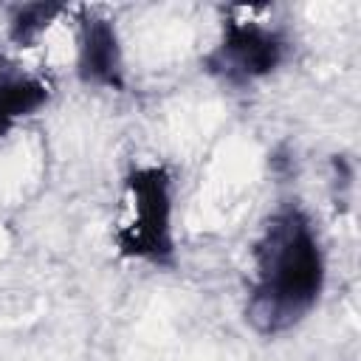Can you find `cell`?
Here are the masks:
<instances>
[{"mask_svg":"<svg viewBox=\"0 0 361 361\" xmlns=\"http://www.w3.org/2000/svg\"><path fill=\"white\" fill-rule=\"evenodd\" d=\"M82 82L121 90L124 68H121V45L116 25L99 14H82L79 25V59H76Z\"/></svg>","mask_w":361,"mask_h":361,"instance_id":"cell-4","label":"cell"},{"mask_svg":"<svg viewBox=\"0 0 361 361\" xmlns=\"http://www.w3.org/2000/svg\"><path fill=\"white\" fill-rule=\"evenodd\" d=\"M59 11H62L59 3H25V6H17L14 14H11V23H8V37L17 45H31L51 25V20Z\"/></svg>","mask_w":361,"mask_h":361,"instance_id":"cell-6","label":"cell"},{"mask_svg":"<svg viewBox=\"0 0 361 361\" xmlns=\"http://www.w3.org/2000/svg\"><path fill=\"white\" fill-rule=\"evenodd\" d=\"M322 285L324 257L307 214L296 206L274 212L254 245L248 324L262 336L290 330L316 305Z\"/></svg>","mask_w":361,"mask_h":361,"instance_id":"cell-1","label":"cell"},{"mask_svg":"<svg viewBox=\"0 0 361 361\" xmlns=\"http://www.w3.org/2000/svg\"><path fill=\"white\" fill-rule=\"evenodd\" d=\"M130 220L116 240L121 254L147 259L152 265L175 262L172 240V183L164 166H138L127 175Z\"/></svg>","mask_w":361,"mask_h":361,"instance_id":"cell-2","label":"cell"},{"mask_svg":"<svg viewBox=\"0 0 361 361\" xmlns=\"http://www.w3.org/2000/svg\"><path fill=\"white\" fill-rule=\"evenodd\" d=\"M285 59V37L276 28L259 25L254 20H226L220 45L206 54L203 68L234 85L243 87L254 79H262L279 68Z\"/></svg>","mask_w":361,"mask_h":361,"instance_id":"cell-3","label":"cell"},{"mask_svg":"<svg viewBox=\"0 0 361 361\" xmlns=\"http://www.w3.org/2000/svg\"><path fill=\"white\" fill-rule=\"evenodd\" d=\"M48 102V85L37 76L3 71L0 73V138L25 116Z\"/></svg>","mask_w":361,"mask_h":361,"instance_id":"cell-5","label":"cell"}]
</instances>
